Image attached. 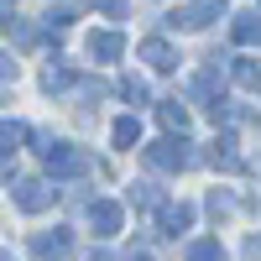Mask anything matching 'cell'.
I'll use <instances>...</instances> for the list:
<instances>
[{
  "instance_id": "cell-11",
  "label": "cell",
  "mask_w": 261,
  "mask_h": 261,
  "mask_svg": "<svg viewBox=\"0 0 261 261\" xmlns=\"http://www.w3.org/2000/svg\"><path fill=\"white\" fill-rule=\"evenodd\" d=\"M193 225V204H162V235H183Z\"/></svg>"
},
{
  "instance_id": "cell-6",
  "label": "cell",
  "mask_w": 261,
  "mask_h": 261,
  "mask_svg": "<svg viewBox=\"0 0 261 261\" xmlns=\"http://www.w3.org/2000/svg\"><path fill=\"white\" fill-rule=\"evenodd\" d=\"M89 225H94L99 241H110V235L120 230V204H115V199H94V204H89Z\"/></svg>"
},
{
  "instance_id": "cell-16",
  "label": "cell",
  "mask_w": 261,
  "mask_h": 261,
  "mask_svg": "<svg viewBox=\"0 0 261 261\" xmlns=\"http://www.w3.org/2000/svg\"><path fill=\"white\" fill-rule=\"evenodd\" d=\"M157 115H162V125H167V130H178V136L188 130V110H183L178 99H162V110H157Z\"/></svg>"
},
{
  "instance_id": "cell-9",
  "label": "cell",
  "mask_w": 261,
  "mask_h": 261,
  "mask_svg": "<svg viewBox=\"0 0 261 261\" xmlns=\"http://www.w3.org/2000/svg\"><path fill=\"white\" fill-rule=\"evenodd\" d=\"M230 37L241 42V47H261V16H256V11H241V16H235V27H230Z\"/></svg>"
},
{
  "instance_id": "cell-14",
  "label": "cell",
  "mask_w": 261,
  "mask_h": 261,
  "mask_svg": "<svg viewBox=\"0 0 261 261\" xmlns=\"http://www.w3.org/2000/svg\"><path fill=\"white\" fill-rule=\"evenodd\" d=\"M27 136H32V130L21 125V120H0V151H11V157H16V146L27 141Z\"/></svg>"
},
{
  "instance_id": "cell-18",
  "label": "cell",
  "mask_w": 261,
  "mask_h": 261,
  "mask_svg": "<svg viewBox=\"0 0 261 261\" xmlns=\"http://www.w3.org/2000/svg\"><path fill=\"white\" fill-rule=\"evenodd\" d=\"M188 261H230V256H225L220 241H193L188 246Z\"/></svg>"
},
{
  "instance_id": "cell-8",
  "label": "cell",
  "mask_w": 261,
  "mask_h": 261,
  "mask_svg": "<svg viewBox=\"0 0 261 261\" xmlns=\"http://www.w3.org/2000/svg\"><path fill=\"white\" fill-rule=\"evenodd\" d=\"M120 53H125V37H120V32H89V58L115 63Z\"/></svg>"
},
{
  "instance_id": "cell-3",
  "label": "cell",
  "mask_w": 261,
  "mask_h": 261,
  "mask_svg": "<svg viewBox=\"0 0 261 261\" xmlns=\"http://www.w3.org/2000/svg\"><path fill=\"white\" fill-rule=\"evenodd\" d=\"M11 199H16V209H27V214H42V209H53V199H58V188H47V183H37V178H21V183L11 188Z\"/></svg>"
},
{
  "instance_id": "cell-15",
  "label": "cell",
  "mask_w": 261,
  "mask_h": 261,
  "mask_svg": "<svg viewBox=\"0 0 261 261\" xmlns=\"http://www.w3.org/2000/svg\"><path fill=\"white\" fill-rule=\"evenodd\" d=\"M68 27H73V11L68 6H53L47 16H42V32H47V37H63Z\"/></svg>"
},
{
  "instance_id": "cell-17",
  "label": "cell",
  "mask_w": 261,
  "mask_h": 261,
  "mask_svg": "<svg viewBox=\"0 0 261 261\" xmlns=\"http://www.w3.org/2000/svg\"><path fill=\"white\" fill-rule=\"evenodd\" d=\"M235 84H241V89H261V68H256V58H235Z\"/></svg>"
},
{
  "instance_id": "cell-20",
  "label": "cell",
  "mask_w": 261,
  "mask_h": 261,
  "mask_svg": "<svg viewBox=\"0 0 261 261\" xmlns=\"http://www.w3.org/2000/svg\"><path fill=\"white\" fill-rule=\"evenodd\" d=\"M120 94H125L130 105H146V84H141L136 73H125V79H120Z\"/></svg>"
},
{
  "instance_id": "cell-23",
  "label": "cell",
  "mask_w": 261,
  "mask_h": 261,
  "mask_svg": "<svg viewBox=\"0 0 261 261\" xmlns=\"http://www.w3.org/2000/svg\"><path fill=\"white\" fill-rule=\"evenodd\" d=\"M16 73H21V68H16V58H11V53H0V84H16Z\"/></svg>"
},
{
  "instance_id": "cell-21",
  "label": "cell",
  "mask_w": 261,
  "mask_h": 261,
  "mask_svg": "<svg viewBox=\"0 0 261 261\" xmlns=\"http://www.w3.org/2000/svg\"><path fill=\"white\" fill-rule=\"evenodd\" d=\"M157 199H162V193L151 188V183H130V204H141V209H146V204H157Z\"/></svg>"
},
{
  "instance_id": "cell-4",
  "label": "cell",
  "mask_w": 261,
  "mask_h": 261,
  "mask_svg": "<svg viewBox=\"0 0 261 261\" xmlns=\"http://www.w3.org/2000/svg\"><path fill=\"white\" fill-rule=\"evenodd\" d=\"M141 157H146V167H157V172H183V167H188L183 141H151Z\"/></svg>"
},
{
  "instance_id": "cell-24",
  "label": "cell",
  "mask_w": 261,
  "mask_h": 261,
  "mask_svg": "<svg viewBox=\"0 0 261 261\" xmlns=\"http://www.w3.org/2000/svg\"><path fill=\"white\" fill-rule=\"evenodd\" d=\"M89 6H99V11H105V16H115V21H120V16H125V0H89Z\"/></svg>"
},
{
  "instance_id": "cell-5",
  "label": "cell",
  "mask_w": 261,
  "mask_h": 261,
  "mask_svg": "<svg viewBox=\"0 0 261 261\" xmlns=\"http://www.w3.org/2000/svg\"><path fill=\"white\" fill-rule=\"evenodd\" d=\"M68 251H73V235L68 230H37L32 235V256L37 261H63Z\"/></svg>"
},
{
  "instance_id": "cell-13",
  "label": "cell",
  "mask_w": 261,
  "mask_h": 261,
  "mask_svg": "<svg viewBox=\"0 0 261 261\" xmlns=\"http://www.w3.org/2000/svg\"><path fill=\"white\" fill-rule=\"evenodd\" d=\"M110 136H115L120 151H125V146H136V141H141V120H136V115H120V120L110 125Z\"/></svg>"
},
{
  "instance_id": "cell-12",
  "label": "cell",
  "mask_w": 261,
  "mask_h": 261,
  "mask_svg": "<svg viewBox=\"0 0 261 261\" xmlns=\"http://www.w3.org/2000/svg\"><path fill=\"white\" fill-rule=\"evenodd\" d=\"M68 84H73V68L63 58H47V68H42V89L58 94V89H68Z\"/></svg>"
},
{
  "instance_id": "cell-2",
  "label": "cell",
  "mask_w": 261,
  "mask_h": 261,
  "mask_svg": "<svg viewBox=\"0 0 261 261\" xmlns=\"http://www.w3.org/2000/svg\"><path fill=\"white\" fill-rule=\"evenodd\" d=\"M220 16H225V0H193V6H183V11L167 16V27H172V32H204V27H214Z\"/></svg>"
},
{
  "instance_id": "cell-10",
  "label": "cell",
  "mask_w": 261,
  "mask_h": 261,
  "mask_svg": "<svg viewBox=\"0 0 261 261\" xmlns=\"http://www.w3.org/2000/svg\"><path fill=\"white\" fill-rule=\"evenodd\" d=\"M209 162L225 167V172H241V167H246L241 151H235V136H220V141H214V146H209Z\"/></svg>"
},
{
  "instance_id": "cell-19",
  "label": "cell",
  "mask_w": 261,
  "mask_h": 261,
  "mask_svg": "<svg viewBox=\"0 0 261 261\" xmlns=\"http://www.w3.org/2000/svg\"><path fill=\"white\" fill-rule=\"evenodd\" d=\"M0 32H6V37H16L21 47H27V42H37V32H32L27 21H21V16H6V21H0Z\"/></svg>"
},
{
  "instance_id": "cell-26",
  "label": "cell",
  "mask_w": 261,
  "mask_h": 261,
  "mask_svg": "<svg viewBox=\"0 0 261 261\" xmlns=\"http://www.w3.org/2000/svg\"><path fill=\"white\" fill-rule=\"evenodd\" d=\"M0 6H6V0H0Z\"/></svg>"
},
{
  "instance_id": "cell-25",
  "label": "cell",
  "mask_w": 261,
  "mask_h": 261,
  "mask_svg": "<svg viewBox=\"0 0 261 261\" xmlns=\"http://www.w3.org/2000/svg\"><path fill=\"white\" fill-rule=\"evenodd\" d=\"M0 261H16V256H11V251H0Z\"/></svg>"
},
{
  "instance_id": "cell-7",
  "label": "cell",
  "mask_w": 261,
  "mask_h": 261,
  "mask_svg": "<svg viewBox=\"0 0 261 261\" xmlns=\"http://www.w3.org/2000/svg\"><path fill=\"white\" fill-rule=\"evenodd\" d=\"M141 63H151L157 73H172V68H178V47L162 42V37H146L141 42Z\"/></svg>"
},
{
  "instance_id": "cell-22",
  "label": "cell",
  "mask_w": 261,
  "mask_h": 261,
  "mask_svg": "<svg viewBox=\"0 0 261 261\" xmlns=\"http://www.w3.org/2000/svg\"><path fill=\"white\" fill-rule=\"evenodd\" d=\"M230 209H235V204H230V193H220V188H214V193H209V214H214V220H225Z\"/></svg>"
},
{
  "instance_id": "cell-1",
  "label": "cell",
  "mask_w": 261,
  "mask_h": 261,
  "mask_svg": "<svg viewBox=\"0 0 261 261\" xmlns=\"http://www.w3.org/2000/svg\"><path fill=\"white\" fill-rule=\"evenodd\" d=\"M37 151H42V167H47L53 178H79V172L89 167V157H84V151H79L73 141H53V136H47Z\"/></svg>"
}]
</instances>
